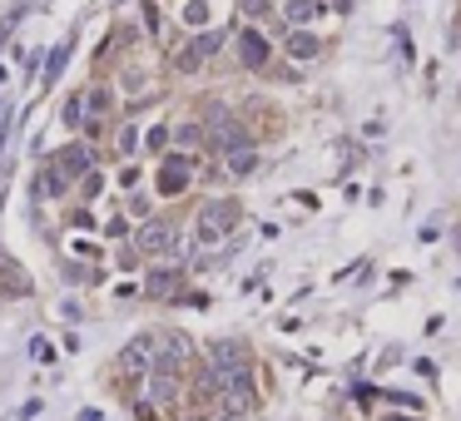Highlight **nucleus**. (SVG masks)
Listing matches in <instances>:
<instances>
[{"label": "nucleus", "mask_w": 461, "mask_h": 421, "mask_svg": "<svg viewBox=\"0 0 461 421\" xmlns=\"http://www.w3.org/2000/svg\"><path fill=\"white\" fill-rule=\"evenodd\" d=\"M208 139L219 144V149H228V154H238V149H248V134L234 124V114L223 110V104H208Z\"/></svg>", "instance_id": "f257e3e1"}, {"label": "nucleus", "mask_w": 461, "mask_h": 421, "mask_svg": "<svg viewBox=\"0 0 461 421\" xmlns=\"http://www.w3.org/2000/svg\"><path fill=\"white\" fill-rule=\"evenodd\" d=\"M184 362H188V337L169 332L164 342H154V367H164V372H179Z\"/></svg>", "instance_id": "f03ea898"}, {"label": "nucleus", "mask_w": 461, "mask_h": 421, "mask_svg": "<svg viewBox=\"0 0 461 421\" xmlns=\"http://www.w3.org/2000/svg\"><path fill=\"white\" fill-rule=\"evenodd\" d=\"M238 60H243L248 70L268 65V40H263L258 30H243V35H238Z\"/></svg>", "instance_id": "7ed1b4c3"}, {"label": "nucleus", "mask_w": 461, "mask_h": 421, "mask_svg": "<svg viewBox=\"0 0 461 421\" xmlns=\"http://www.w3.org/2000/svg\"><path fill=\"white\" fill-rule=\"evenodd\" d=\"M184 183H188V164H184V159H164V168H159V194H179Z\"/></svg>", "instance_id": "20e7f679"}, {"label": "nucleus", "mask_w": 461, "mask_h": 421, "mask_svg": "<svg viewBox=\"0 0 461 421\" xmlns=\"http://www.w3.org/2000/svg\"><path fill=\"white\" fill-rule=\"evenodd\" d=\"M139 243L149 248V253H169V248H174V228H169V223H149V228L139 233Z\"/></svg>", "instance_id": "39448f33"}, {"label": "nucleus", "mask_w": 461, "mask_h": 421, "mask_svg": "<svg viewBox=\"0 0 461 421\" xmlns=\"http://www.w3.org/2000/svg\"><path fill=\"white\" fill-rule=\"evenodd\" d=\"M149 347H154V337H139V342H129V347H124V357H119V372H139L144 362H149Z\"/></svg>", "instance_id": "423d86ee"}, {"label": "nucleus", "mask_w": 461, "mask_h": 421, "mask_svg": "<svg viewBox=\"0 0 461 421\" xmlns=\"http://www.w3.org/2000/svg\"><path fill=\"white\" fill-rule=\"evenodd\" d=\"M219 40H223L219 30H214V35H203V40H194V45H188V50H184V70H194V65H199V60H208V55H214V50H219Z\"/></svg>", "instance_id": "0eeeda50"}, {"label": "nucleus", "mask_w": 461, "mask_h": 421, "mask_svg": "<svg viewBox=\"0 0 461 421\" xmlns=\"http://www.w3.org/2000/svg\"><path fill=\"white\" fill-rule=\"evenodd\" d=\"M214 362H219L223 372H238V367H243V347H238V342H214Z\"/></svg>", "instance_id": "6e6552de"}, {"label": "nucleus", "mask_w": 461, "mask_h": 421, "mask_svg": "<svg viewBox=\"0 0 461 421\" xmlns=\"http://www.w3.org/2000/svg\"><path fill=\"white\" fill-rule=\"evenodd\" d=\"M60 168H65V174H90V149H85V144H75V149H65Z\"/></svg>", "instance_id": "1a4fd4ad"}, {"label": "nucleus", "mask_w": 461, "mask_h": 421, "mask_svg": "<svg viewBox=\"0 0 461 421\" xmlns=\"http://www.w3.org/2000/svg\"><path fill=\"white\" fill-rule=\"evenodd\" d=\"M65 60H70V45H55V50H50V65H45V84H55V79H60V70H65Z\"/></svg>", "instance_id": "9d476101"}, {"label": "nucleus", "mask_w": 461, "mask_h": 421, "mask_svg": "<svg viewBox=\"0 0 461 421\" xmlns=\"http://www.w3.org/2000/svg\"><path fill=\"white\" fill-rule=\"evenodd\" d=\"M60 188H65V174H60V168H45V179L35 183V194H45V199H55Z\"/></svg>", "instance_id": "9b49d317"}, {"label": "nucleus", "mask_w": 461, "mask_h": 421, "mask_svg": "<svg viewBox=\"0 0 461 421\" xmlns=\"http://www.w3.org/2000/svg\"><path fill=\"white\" fill-rule=\"evenodd\" d=\"M288 50L298 55V60H312V55H318V40H312V35H292V40H288Z\"/></svg>", "instance_id": "f8f14e48"}, {"label": "nucleus", "mask_w": 461, "mask_h": 421, "mask_svg": "<svg viewBox=\"0 0 461 421\" xmlns=\"http://www.w3.org/2000/svg\"><path fill=\"white\" fill-rule=\"evenodd\" d=\"M174 288H179V278H174V272H154V278H149V292H154V298H169Z\"/></svg>", "instance_id": "ddd939ff"}, {"label": "nucleus", "mask_w": 461, "mask_h": 421, "mask_svg": "<svg viewBox=\"0 0 461 421\" xmlns=\"http://www.w3.org/2000/svg\"><path fill=\"white\" fill-rule=\"evenodd\" d=\"M318 15V0H292L288 5V20H312Z\"/></svg>", "instance_id": "4468645a"}, {"label": "nucleus", "mask_w": 461, "mask_h": 421, "mask_svg": "<svg viewBox=\"0 0 461 421\" xmlns=\"http://www.w3.org/2000/svg\"><path fill=\"white\" fill-rule=\"evenodd\" d=\"M179 144H203V129H194V124H188V129H179Z\"/></svg>", "instance_id": "2eb2a0df"}, {"label": "nucleus", "mask_w": 461, "mask_h": 421, "mask_svg": "<svg viewBox=\"0 0 461 421\" xmlns=\"http://www.w3.org/2000/svg\"><path fill=\"white\" fill-rule=\"evenodd\" d=\"M79 114H85V104H79V94H75V99H70V110H65V119L79 124Z\"/></svg>", "instance_id": "dca6fc26"}, {"label": "nucleus", "mask_w": 461, "mask_h": 421, "mask_svg": "<svg viewBox=\"0 0 461 421\" xmlns=\"http://www.w3.org/2000/svg\"><path fill=\"white\" fill-rule=\"evenodd\" d=\"M243 10H248V15H263V10H268V0H243Z\"/></svg>", "instance_id": "f3484780"}, {"label": "nucleus", "mask_w": 461, "mask_h": 421, "mask_svg": "<svg viewBox=\"0 0 461 421\" xmlns=\"http://www.w3.org/2000/svg\"><path fill=\"white\" fill-rule=\"evenodd\" d=\"M79 421H104V416L99 411H79Z\"/></svg>", "instance_id": "a211bd4d"}, {"label": "nucleus", "mask_w": 461, "mask_h": 421, "mask_svg": "<svg viewBox=\"0 0 461 421\" xmlns=\"http://www.w3.org/2000/svg\"><path fill=\"white\" fill-rule=\"evenodd\" d=\"M0 139H5V124H0Z\"/></svg>", "instance_id": "6ab92c4d"}, {"label": "nucleus", "mask_w": 461, "mask_h": 421, "mask_svg": "<svg viewBox=\"0 0 461 421\" xmlns=\"http://www.w3.org/2000/svg\"><path fill=\"white\" fill-rule=\"evenodd\" d=\"M392 421H397V416H392ZM402 421H407V416H402Z\"/></svg>", "instance_id": "aec40b11"}]
</instances>
